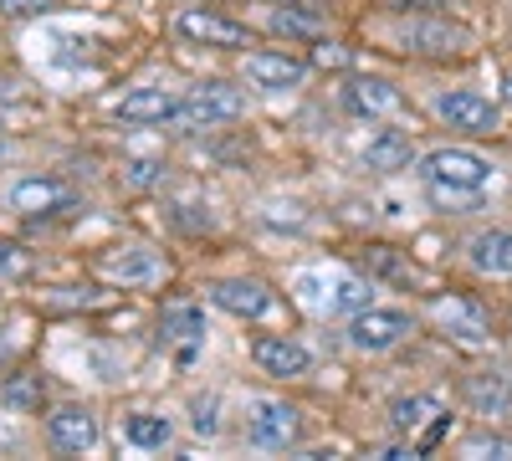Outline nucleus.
Returning a JSON list of instances; mask_svg holds the SVG:
<instances>
[{
  "label": "nucleus",
  "instance_id": "f257e3e1",
  "mask_svg": "<svg viewBox=\"0 0 512 461\" xmlns=\"http://www.w3.org/2000/svg\"><path fill=\"white\" fill-rule=\"evenodd\" d=\"M420 180L436 205H477L487 180H492V164L482 154H466V149H436V154H425Z\"/></svg>",
  "mask_w": 512,
  "mask_h": 461
},
{
  "label": "nucleus",
  "instance_id": "ddd939ff",
  "mask_svg": "<svg viewBox=\"0 0 512 461\" xmlns=\"http://www.w3.org/2000/svg\"><path fill=\"white\" fill-rule=\"evenodd\" d=\"M11 205L21 216H57V211H72V190L62 180H21L11 190Z\"/></svg>",
  "mask_w": 512,
  "mask_h": 461
},
{
  "label": "nucleus",
  "instance_id": "4468645a",
  "mask_svg": "<svg viewBox=\"0 0 512 461\" xmlns=\"http://www.w3.org/2000/svg\"><path fill=\"white\" fill-rule=\"evenodd\" d=\"M113 113H118L123 123H175L180 98H175V93H164V88H139V93L118 98Z\"/></svg>",
  "mask_w": 512,
  "mask_h": 461
},
{
  "label": "nucleus",
  "instance_id": "0eeeda50",
  "mask_svg": "<svg viewBox=\"0 0 512 461\" xmlns=\"http://www.w3.org/2000/svg\"><path fill=\"white\" fill-rule=\"evenodd\" d=\"M390 426H395L400 436L425 431L420 451H431V446L446 436V410H441L436 395H410V400H395V405H390Z\"/></svg>",
  "mask_w": 512,
  "mask_h": 461
},
{
  "label": "nucleus",
  "instance_id": "20e7f679",
  "mask_svg": "<svg viewBox=\"0 0 512 461\" xmlns=\"http://www.w3.org/2000/svg\"><path fill=\"white\" fill-rule=\"evenodd\" d=\"M297 431H303V415H297L292 405H282V400H251V410H246V436H251L256 446L282 451V446L297 441Z\"/></svg>",
  "mask_w": 512,
  "mask_h": 461
},
{
  "label": "nucleus",
  "instance_id": "cd10ccee",
  "mask_svg": "<svg viewBox=\"0 0 512 461\" xmlns=\"http://www.w3.org/2000/svg\"><path fill=\"white\" fill-rule=\"evenodd\" d=\"M369 262H374V267H379L384 277H410V267H405V262L395 257L390 246H374V251H369Z\"/></svg>",
  "mask_w": 512,
  "mask_h": 461
},
{
  "label": "nucleus",
  "instance_id": "393cba45",
  "mask_svg": "<svg viewBox=\"0 0 512 461\" xmlns=\"http://www.w3.org/2000/svg\"><path fill=\"white\" fill-rule=\"evenodd\" d=\"M0 277H6V282L31 277V251H21L16 241H0Z\"/></svg>",
  "mask_w": 512,
  "mask_h": 461
},
{
  "label": "nucleus",
  "instance_id": "f03ea898",
  "mask_svg": "<svg viewBox=\"0 0 512 461\" xmlns=\"http://www.w3.org/2000/svg\"><path fill=\"white\" fill-rule=\"evenodd\" d=\"M231 118H241V93L226 88V82H205V88L185 93L175 113V123H185V129H216V123H231Z\"/></svg>",
  "mask_w": 512,
  "mask_h": 461
},
{
  "label": "nucleus",
  "instance_id": "bb28decb",
  "mask_svg": "<svg viewBox=\"0 0 512 461\" xmlns=\"http://www.w3.org/2000/svg\"><path fill=\"white\" fill-rule=\"evenodd\" d=\"M328 308H369V282L344 277V282H338V292H333V303H328Z\"/></svg>",
  "mask_w": 512,
  "mask_h": 461
},
{
  "label": "nucleus",
  "instance_id": "412c9836",
  "mask_svg": "<svg viewBox=\"0 0 512 461\" xmlns=\"http://www.w3.org/2000/svg\"><path fill=\"white\" fill-rule=\"evenodd\" d=\"M0 400H6L11 410H21V415H31V410H41V400H47V385H41V374H11Z\"/></svg>",
  "mask_w": 512,
  "mask_h": 461
},
{
  "label": "nucleus",
  "instance_id": "5701e85b",
  "mask_svg": "<svg viewBox=\"0 0 512 461\" xmlns=\"http://www.w3.org/2000/svg\"><path fill=\"white\" fill-rule=\"evenodd\" d=\"M507 400H512L507 374H477V380H472V405H477L482 415H502Z\"/></svg>",
  "mask_w": 512,
  "mask_h": 461
},
{
  "label": "nucleus",
  "instance_id": "a878e982",
  "mask_svg": "<svg viewBox=\"0 0 512 461\" xmlns=\"http://www.w3.org/2000/svg\"><path fill=\"white\" fill-rule=\"evenodd\" d=\"M123 180L139 185V190H149V185L164 180V164H159V159H128V164H123Z\"/></svg>",
  "mask_w": 512,
  "mask_h": 461
},
{
  "label": "nucleus",
  "instance_id": "f8f14e48",
  "mask_svg": "<svg viewBox=\"0 0 512 461\" xmlns=\"http://www.w3.org/2000/svg\"><path fill=\"white\" fill-rule=\"evenodd\" d=\"M47 436L57 451H88L98 441V415L82 410V405H62L47 415Z\"/></svg>",
  "mask_w": 512,
  "mask_h": 461
},
{
  "label": "nucleus",
  "instance_id": "f3484780",
  "mask_svg": "<svg viewBox=\"0 0 512 461\" xmlns=\"http://www.w3.org/2000/svg\"><path fill=\"white\" fill-rule=\"evenodd\" d=\"M98 272L103 277H113V282H149V277H159V257L154 251H108V257L98 262Z\"/></svg>",
  "mask_w": 512,
  "mask_h": 461
},
{
  "label": "nucleus",
  "instance_id": "2f4dec72",
  "mask_svg": "<svg viewBox=\"0 0 512 461\" xmlns=\"http://www.w3.org/2000/svg\"><path fill=\"white\" fill-rule=\"evenodd\" d=\"M384 6H395V11H441V6H451V0H384Z\"/></svg>",
  "mask_w": 512,
  "mask_h": 461
},
{
  "label": "nucleus",
  "instance_id": "4be33fe9",
  "mask_svg": "<svg viewBox=\"0 0 512 461\" xmlns=\"http://www.w3.org/2000/svg\"><path fill=\"white\" fill-rule=\"evenodd\" d=\"M272 31H277V36H297V41H318V36H323V21H318L313 11L277 6V11H272Z\"/></svg>",
  "mask_w": 512,
  "mask_h": 461
},
{
  "label": "nucleus",
  "instance_id": "c85d7f7f",
  "mask_svg": "<svg viewBox=\"0 0 512 461\" xmlns=\"http://www.w3.org/2000/svg\"><path fill=\"white\" fill-rule=\"evenodd\" d=\"M0 11L6 16H41V11H52V0H0Z\"/></svg>",
  "mask_w": 512,
  "mask_h": 461
},
{
  "label": "nucleus",
  "instance_id": "6ab92c4d",
  "mask_svg": "<svg viewBox=\"0 0 512 461\" xmlns=\"http://www.w3.org/2000/svg\"><path fill=\"white\" fill-rule=\"evenodd\" d=\"M436 318L451 333H466V339H482V333H487V318H482V308L472 298H441L436 303Z\"/></svg>",
  "mask_w": 512,
  "mask_h": 461
},
{
  "label": "nucleus",
  "instance_id": "7c9ffc66",
  "mask_svg": "<svg viewBox=\"0 0 512 461\" xmlns=\"http://www.w3.org/2000/svg\"><path fill=\"white\" fill-rule=\"evenodd\" d=\"M195 431H200V436L216 431V400H200V405H195Z\"/></svg>",
  "mask_w": 512,
  "mask_h": 461
},
{
  "label": "nucleus",
  "instance_id": "1a4fd4ad",
  "mask_svg": "<svg viewBox=\"0 0 512 461\" xmlns=\"http://www.w3.org/2000/svg\"><path fill=\"white\" fill-rule=\"evenodd\" d=\"M210 303L226 308L231 318H262L272 308V292H267V282H256V277H226V282L210 287Z\"/></svg>",
  "mask_w": 512,
  "mask_h": 461
},
{
  "label": "nucleus",
  "instance_id": "72a5a7b5",
  "mask_svg": "<svg viewBox=\"0 0 512 461\" xmlns=\"http://www.w3.org/2000/svg\"><path fill=\"white\" fill-rule=\"evenodd\" d=\"M507 98H512V72H507Z\"/></svg>",
  "mask_w": 512,
  "mask_h": 461
},
{
  "label": "nucleus",
  "instance_id": "9b49d317",
  "mask_svg": "<svg viewBox=\"0 0 512 461\" xmlns=\"http://www.w3.org/2000/svg\"><path fill=\"white\" fill-rule=\"evenodd\" d=\"M246 77L267 93H282V88H297L308 77V62L303 57H287V52H251L246 57Z\"/></svg>",
  "mask_w": 512,
  "mask_h": 461
},
{
  "label": "nucleus",
  "instance_id": "aec40b11",
  "mask_svg": "<svg viewBox=\"0 0 512 461\" xmlns=\"http://www.w3.org/2000/svg\"><path fill=\"white\" fill-rule=\"evenodd\" d=\"M169 436H175V431H169L164 415H128V421H123V441L139 446V451H164Z\"/></svg>",
  "mask_w": 512,
  "mask_h": 461
},
{
  "label": "nucleus",
  "instance_id": "473e14b6",
  "mask_svg": "<svg viewBox=\"0 0 512 461\" xmlns=\"http://www.w3.org/2000/svg\"><path fill=\"white\" fill-rule=\"evenodd\" d=\"M318 62H323V67H328V62H333V67H344V52H328V47H318Z\"/></svg>",
  "mask_w": 512,
  "mask_h": 461
},
{
  "label": "nucleus",
  "instance_id": "dca6fc26",
  "mask_svg": "<svg viewBox=\"0 0 512 461\" xmlns=\"http://www.w3.org/2000/svg\"><path fill=\"white\" fill-rule=\"evenodd\" d=\"M410 159H415V149H410V139L395 134V129H379V134L369 139V149H364L369 170H410Z\"/></svg>",
  "mask_w": 512,
  "mask_h": 461
},
{
  "label": "nucleus",
  "instance_id": "a211bd4d",
  "mask_svg": "<svg viewBox=\"0 0 512 461\" xmlns=\"http://www.w3.org/2000/svg\"><path fill=\"white\" fill-rule=\"evenodd\" d=\"M472 262L492 277H512V231H482L472 241Z\"/></svg>",
  "mask_w": 512,
  "mask_h": 461
},
{
  "label": "nucleus",
  "instance_id": "423d86ee",
  "mask_svg": "<svg viewBox=\"0 0 512 461\" xmlns=\"http://www.w3.org/2000/svg\"><path fill=\"white\" fill-rule=\"evenodd\" d=\"M405 333H410L405 313H395V308H359L354 323H349V344L364 349V354H384V349H395Z\"/></svg>",
  "mask_w": 512,
  "mask_h": 461
},
{
  "label": "nucleus",
  "instance_id": "b1692460",
  "mask_svg": "<svg viewBox=\"0 0 512 461\" xmlns=\"http://www.w3.org/2000/svg\"><path fill=\"white\" fill-rule=\"evenodd\" d=\"M164 339H205V323L195 308H175V313H164Z\"/></svg>",
  "mask_w": 512,
  "mask_h": 461
},
{
  "label": "nucleus",
  "instance_id": "6e6552de",
  "mask_svg": "<svg viewBox=\"0 0 512 461\" xmlns=\"http://www.w3.org/2000/svg\"><path fill=\"white\" fill-rule=\"evenodd\" d=\"M436 113L451 123V129H461V134H492L497 129V103L492 98H482V93H441L436 98Z\"/></svg>",
  "mask_w": 512,
  "mask_h": 461
},
{
  "label": "nucleus",
  "instance_id": "2eb2a0df",
  "mask_svg": "<svg viewBox=\"0 0 512 461\" xmlns=\"http://www.w3.org/2000/svg\"><path fill=\"white\" fill-rule=\"evenodd\" d=\"M344 108L359 113V118H379V113L400 108V93L390 88V82H379V77H349L344 82Z\"/></svg>",
  "mask_w": 512,
  "mask_h": 461
},
{
  "label": "nucleus",
  "instance_id": "39448f33",
  "mask_svg": "<svg viewBox=\"0 0 512 461\" xmlns=\"http://www.w3.org/2000/svg\"><path fill=\"white\" fill-rule=\"evenodd\" d=\"M175 31H180L185 41H195V47H226V52L251 47V31H246L241 21H226V16L200 11V6H185V11L175 16Z\"/></svg>",
  "mask_w": 512,
  "mask_h": 461
},
{
  "label": "nucleus",
  "instance_id": "7ed1b4c3",
  "mask_svg": "<svg viewBox=\"0 0 512 461\" xmlns=\"http://www.w3.org/2000/svg\"><path fill=\"white\" fill-rule=\"evenodd\" d=\"M405 52H420V57H461L466 47H472V31L456 26V21H436V16H415L405 31Z\"/></svg>",
  "mask_w": 512,
  "mask_h": 461
},
{
  "label": "nucleus",
  "instance_id": "9d476101",
  "mask_svg": "<svg viewBox=\"0 0 512 461\" xmlns=\"http://www.w3.org/2000/svg\"><path fill=\"white\" fill-rule=\"evenodd\" d=\"M251 359H256V369H262V374H272V380H297V374H308V364H313V354L303 344L272 339V333L251 344Z\"/></svg>",
  "mask_w": 512,
  "mask_h": 461
},
{
  "label": "nucleus",
  "instance_id": "c756f323",
  "mask_svg": "<svg viewBox=\"0 0 512 461\" xmlns=\"http://www.w3.org/2000/svg\"><path fill=\"white\" fill-rule=\"evenodd\" d=\"M466 451H492V456H512V441H502V436H477V441H466Z\"/></svg>",
  "mask_w": 512,
  "mask_h": 461
}]
</instances>
